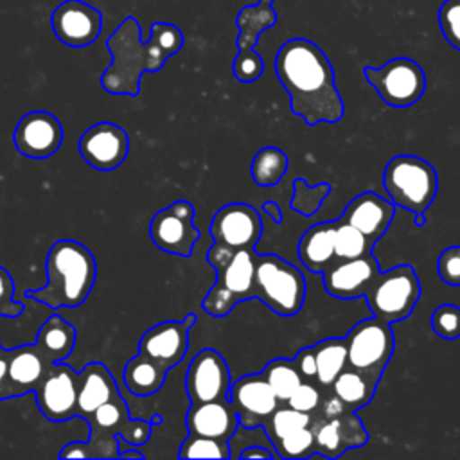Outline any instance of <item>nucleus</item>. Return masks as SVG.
Listing matches in <instances>:
<instances>
[{
  "label": "nucleus",
  "mask_w": 460,
  "mask_h": 460,
  "mask_svg": "<svg viewBox=\"0 0 460 460\" xmlns=\"http://www.w3.org/2000/svg\"><path fill=\"white\" fill-rule=\"evenodd\" d=\"M56 38L72 49L88 47L102 29V14L84 0H63L50 16Z\"/></svg>",
  "instance_id": "a211bd4d"
},
{
  "label": "nucleus",
  "mask_w": 460,
  "mask_h": 460,
  "mask_svg": "<svg viewBox=\"0 0 460 460\" xmlns=\"http://www.w3.org/2000/svg\"><path fill=\"white\" fill-rule=\"evenodd\" d=\"M288 167V155L275 146H266L255 153L250 165V174L259 187H271L284 178Z\"/></svg>",
  "instance_id": "2f4dec72"
},
{
  "label": "nucleus",
  "mask_w": 460,
  "mask_h": 460,
  "mask_svg": "<svg viewBox=\"0 0 460 460\" xmlns=\"http://www.w3.org/2000/svg\"><path fill=\"white\" fill-rule=\"evenodd\" d=\"M377 385H374L367 376H363L361 372L345 367V370L334 379L331 390L332 394L349 408V410H361L365 408L374 394H376Z\"/></svg>",
  "instance_id": "7c9ffc66"
},
{
  "label": "nucleus",
  "mask_w": 460,
  "mask_h": 460,
  "mask_svg": "<svg viewBox=\"0 0 460 460\" xmlns=\"http://www.w3.org/2000/svg\"><path fill=\"white\" fill-rule=\"evenodd\" d=\"M228 401L239 417V426L244 429H255L264 426L271 413L279 408L280 401L262 377V374H248L232 383Z\"/></svg>",
  "instance_id": "f3484780"
},
{
  "label": "nucleus",
  "mask_w": 460,
  "mask_h": 460,
  "mask_svg": "<svg viewBox=\"0 0 460 460\" xmlns=\"http://www.w3.org/2000/svg\"><path fill=\"white\" fill-rule=\"evenodd\" d=\"M23 313V304L14 300V280L11 273L0 266V316L16 318Z\"/></svg>",
  "instance_id": "37998d69"
},
{
  "label": "nucleus",
  "mask_w": 460,
  "mask_h": 460,
  "mask_svg": "<svg viewBox=\"0 0 460 460\" xmlns=\"http://www.w3.org/2000/svg\"><path fill=\"white\" fill-rule=\"evenodd\" d=\"M261 210H262L266 216H270L275 223H282V210H280V207H279L277 201H264L262 207H261Z\"/></svg>",
  "instance_id": "de8ad7c7"
},
{
  "label": "nucleus",
  "mask_w": 460,
  "mask_h": 460,
  "mask_svg": "<svg viewBox=\"0 0 460 460\" xmlns=\"http://www.w3.org/2000/svg\"><path fill=\"white\" fill-rule=\"evenodd\" d=\"M75 327L59 314H50L38 329L34 345L50 361H65L75 345Z\"/></svg>",
  "instance_id": "cd10ccee"
},
{
  "label": "nucleus",
  "mask_w": 460,
  "mask_h": 460,
  "mask_svg": "<svg viewBox=\"0 0 460 460\" xmlns=\"http://www.w3.org/2000/svg\"><path fill=\"white\" fill-rule=\"evenodd\" d=\"M50 365L52 363L40 352L34 343L11 349L5 379L7 399L34 392L47 376Z\"/></svg>",
  "instance_id": "393cba45"
},
{
  "label": "nucleus",
  "mask_w": 460,
  "mask_h": 460,
  "mask_svg": "<svg viewBox=\"0 0 460 460\" xmlns=\"http://www.w3.org/2000/svg\"><path fill=\"white\" fill-rule=\"evenodd\" d=\"M383 187L395 207L424 214L438 190L437 169L420 156L395 155L385 165Z\"/></svg>",
  "instance_id": "423d86ee"
},
{
  "label": "nucleus",
  "mask_w": 460,
  "mask_h": 460,
  "mask_svg": "<svg viewBox=\"0 0 460 460\" xmlns=\"http://www.w3.org/2000/svg\"><path fill=\"white\" fill-rule=\"evenodd\" d=\"M230 386V368L217 350L201 349L189 363L185 390L190 402L228 399Z\"/></svg>",
  "instance_id": "dca6fc26"
},
{
  "label": "nucleus",
  "mask_w": 460,
  "mask_h": 460,
  "mask_svg": "<svg viewBox=\"0 0 460 460\" xmlns=\"http://www.w3.org/2000/svg\"><path fill=\"white\" fill-rule=\"evenodd\" d=\"M7 359H9V350L4 349L0 352V401L7 399V385H5V379H7Z\"/></svg>",
  "instance_id": "49530a36"
},
{
  "label": "nucleus",
  "mask_w": 460,
  "mask_h": 460,
  "mask_svg": "<svg viewBox=\"0 0 460 460\" xmlns=\"http://www.w3.org/2000/svg\"><path fill=\"white\" fill-rule=\"evenodd\" d=\"M255 248L228 250L212 244L207 252V262L216 270V282L205 295L201 307L212 318H223L243 300L253 298Z\"/></svg>",
  "instance_id": "39448f33"
},
{
  "label": "nucleus",
  "mask_w": 460,
  "mask_h": 460,
  "mask_svg": "<svg viewBox=\"0 0 460 460\" xmlns=\"http://www.w3.org/2000/svg\"><path fill=\"white\" fill-rule=\"evenodd\" d=\"M0 318H2V316H0ZM2 350H4V347H2V343H0V352H2Z\"/></svg>",
  "instance_id": "8fccbe9b"
},
{
  "label": "nucleus",
  "mask_w": 460,
  "mask_h": 460,
  "mask_svg": "<svg viewBox=\"0 0 460 460\" xmlns=\"http://www.w3.org/2000/svg\"><path fill=\"white\" fill-rule=\"evenodd\" d=\"M262 234V221L248 203H228L212 217L210 235L216 244L228 250L255 248Z\"/></svg>",
  "instance_id": "4468645a"
},
{
  "label": "nucleus",
  "mask_w": 460,
  "mask_h": 460,
  "mask_svg": "<svg viewBox=\"0 0 460 460\" xmlns=\"http://www.w3.org/2000/svg\"><path fill=\"white\" fill-rule=\"evenodd\" d=\"M433 332L442 340L460 338V305L456 304H440L429 318Z\"/></svg>",
  "instance_id": "58836bf2"
},
{
  "label": "nucleus",
  "mask_w": 460,
  "mask_h": 460,
  "mask_svg": "<svg viewBox=\"0 0 460 460\" xmlns=\"http://www.w3.org/2000/svg\"><path fill=\"white\" fill-rule=\"evenodd\" d=\"M316 455L338 458L345 451L363 447L368 442V433L354 410H345L334 417H314L313 424Z\"/></svg>",
  "instance_id": "aec40b11"
},
{
  "label": "nucleus",
  "mask_w": 460,
  "mask_h": 460,
  "mask_svg": "<svg viewBox=\"0 0 460 460\" xmlns=\"http://www.w3.org/2000/svg\"><path fill=\"white\" fill-rule=\"evenodd\" d=\"M90 438L86 442H70L61 447L59 458H119V438L133 446H142L151 437L156 424L162 422L160 415L155 419H131L128 404L122 395L104 402L88 419Z\"/></svg>",
  "instance_id": "20e7f679"
},
{
  "label": "nucleus",
  "mask_w": 460,
  "mask_h": 460,
  "mask_svg": "<svg viewBox=\"0 0 460 460\" xmlns=\"http://www.w3.org/2000/svg\"><path fill=\"white\" fill-rule=\"evenodd\" d=\"M47 282L40 289H25V296L50 309L79 307L90 296L97 262L93 253L79 241H56L45 259Z\"/></svg>",
  "instance_id": "7ed1b4c3"
},
{
  "label": "nucleus",
  "mask_w": 460,
  "mask_h": 460,
  "mask_svg": "<svg viewBox=\"0 0 460 460\" xmlns=\"http://www.w3.org/2000/svg\"><path fill=\"white\" fill-rule=\"evenodd\" d=\"M261 374L268 381V385L271 386V390L275 392V395L280 402H288V399L293 395V392L304 381L295 361L288 359V358L271 359L270 363H266V367L261 370Z\"/></svg>",
  "instance_id": "473e14b6"
},
{
  "label": "nucleus",
  "mask_w": 460,
  "mask_h": 460,
  "mask_svg": "<svg viewBox=\"0 0 460 460\" xmlns=\"http://www.w3.org/2000/svg\"><path fill=\"white\" fill-rule=\"evenodd\" d=\"M311 424H313V415L311 413H304L300 410L291 408L288 402H280L279 408L266 420L262 429H264L266 437L270 438V442L273 446L275 442H279L286 435H289L296 429L307 428Z\"/></svg>",
  "instance_id": "72a5a7b5"
},
{
  "label": "nucleus",
  "mask_w": 460,
  "mask_h": 460,
  "mask_svg": "<svg viewBox=\"0 0 460 460\" xmlns=\"http://www.w3.org/2000/svg\"><path fill=\"white\" fill-rule=\"evenodd\" d=\"M331 185L329 183H320V185H307L304 178H296L293 181V198H291V208L302 216H313L325 196L329 194Z\"/></svg>",
  "instance_id": "4c0bfd02"
},
{
  "label": "nucleus",
  "mask_w": 460,
  "mask_h": 460,
  "mask_svg": "<svg viewBox=\"0 0 460 460\" xmlns=\"http://www.w3.org/2000/svg\"><path fill=\"white\" fill-rule=\"evenodd\" d=\"M194 216L196 208L187 199H176L158 210L149 223V235L155 246L172 255L189 257L199 239Z\"/></svg>",
  "instance_id": "f8f14e48"
},
{
  "label": "nucleus",
  "mask_w": 460,
  "mask_h": 460,
  "mask_svg": "<svg viewBox=\"0 0 460 460\" xmlns=\"http://www.w3.org/2000/svg\"><path fill=\"white\" fill-rule=\"evenodd\" d=\"M426 223V217H424V214H415V217H413V225H417V226H422Z\"/></svg>",
  "instance_id": "09e8293b"
},
{
  "label": "nucleus",
  "mask_w": 460,
  "mask_h": 460,
  "mask_svg": "<svg viewBox=\"0 0 460 460\" xmlns=\"http://www.w3.org/2000/svg\"><path fill=\"white\" fill-rule=\"evenodd\" d=\"M437 271L442 282L460 288V244L447 246L437 259Z\"/></svg>",
  "instance_id": "a19ab883"
},
{
  "label": "nucleus",
  "mask_w": 460,
  "mask_h": 460,
  "mask_svg": "<svg viewBox=\"0 0 460 460\" xmlns=\"http://www.w3.org/2000/svg\"><path fill=\"white\" fill-rule=\"evenodd\" d=\"M178 456L180 458H230L232 453H230L228 442L225 440L189 433L178 449Z\"/></svg>",
  "instance_id": "e433bc0d"
},
{
  "label": "nucleus",
  "mask_w": 460,
  "mask_h": 460,
  "mask_svg": "<svg viewBox=\"0 0 460 460\" xmlns=\"http://www.w3.org/2000/svg\"><path fill=\"white\" fill-rule=\"evenodd\" d=\"M239 458H279V456H277V451H275V449H270V447H266V446L253 444V446H246V447L239 453Z\"/></svg>",
  "instance_id": "a18cd8bd"
},
{
  "label": "nucleus",
  "mask_w": 460,
  "mask_h": 460,
  "mask_svg": "<svg viewBox=\"0 0 460 460\" xmlns=\"http://www.w3.org/2000/svg\"><path fill=\"white\" fill-rule=\"evenodd\" d=\"M275 74L289 95L291 111L307 126L334 124L343 117V99L325 52L307 38H291L275 56Z\"/></svg>",
  "instance_id": "f257e3e1"
},
{
  "label": "nucleus",
  "mask_w": 460,
  "mask_h": 460,
  "mask_svg": "<svg viewBox=\"0 0 460 460\" xmlns=\"http://www.w3.org/2000/svg\"><path fill=\"white\" fill-rule=\"evenodd\" d=\"M374 244L367 239L363 232L356 226L336 219V232H334V253L336 259H358L363 255L372 253Z\"/></svg>",
  "instance_id": "f704fd0d"
},
{
  "label": "nucleus",
  "mask_w": 460,
  "mask_h": 460,
  "mask_svg": "<svg viewBox=\"0 0 460 460\" xmlns=\"http://www.w3.org/2000/svg\"><path fill=\"white\" fill-rule=\"evenodd\" d=\"M273 2L275 0H257L253 5H244L235 16L239 36L235 38L237 54L232 63V74L241 83H253L264 72V61L255 52V45L259 36L277 23Z\"/></svg>",
  "instance_id": "9b49d317"
},
{
  "label": "nucleus",
  "mask_w": 460,
  "mask_h": 460,
  "mask_svg": "<svg viewBox=\"0 0 460 460\" xmlns=\"http://www.w3.org/2000/svg\"><path fill=\"white\" fill-rule=\"evenodd\" d=\"M379 271L376 257L368 253L358 259H338L322 273V280L331 296L352 300L365 296Z\"/></svg>",
  "instance_id": "412c9836"
},
{
  "label": "nucleus",
  "mask_w": 460,
  "mask_h": 460,
  "mask_svg": "<svg viewBox=\"0 0 460 460\" xmlns=\"http://www.w3.org/2000/svg\"><path fill=\"white\" fill-rule=\"evenodd\" d=\"M300 376L304 377V381H314L316 383V359H314V350L313 345L309 347H302L295 358H293Z\"/></svg>",
  "instance_id": "c03bdc74"
},
{
  "label": "nucleus",
  "mask_w": 460,
  "mask_h": 460,
  "mask_svg": "<svg viewBox=\"0 0 460 460\" xmlns=\"http://www.w3.org/2000/svg\"><path fill=\"white\" fill-rule=\"evenodd\" d=\"M77 149L90 167L97 171H113L128 158L129 138L124 128L102 120L90 126L81 135Z\"/></svg>",
  "instance_id": "6ab92c4d"
},
{
  "label": "nucleus",
  "mask_w": 460,
  "mask_h": 460,
  "mask_svg": "<svg viewBox=\"0 0 460 460\" xmlns=\"http://www.w3.org/2000/svg\"><path fill=\"white\" fill-rule=\"evenodd\" d=\"M322 392L314 381H302L300 386L293 392V395L288 399V404L295 410H300L304 413H314L320 408L322 402Z\"/></svg>",
  "instance_id": "79ce46f5"
},
{
  "label": "nucleus",
  "mask_w": 460,
  "mask_h": 460,
  "mask_svg": "<svg viewBox=\"0 0 460 460\" xmlns=\"http://www.w3.org/2000/svg\"><path fill=\"white\" fill-rule=\"evenodd\" d=\"M438 27L446 41L460 50V0H446L438 9Z\"/></svg>",
  "instance_id": "ea45409f"
},
{
  "label": "nucleus",
  "mask_w": 460,
  "mask_h": 460,
  "mask_svg": "<svg viewBox=\"0 0 460 460\" xmlns=\"http://www.w3.org/2000/svg\"><path fill=\"white\" fill-rule=\"evenodd\" d=\"M305 279L291 262L275 253H257L253 298L279 316H295L305 300Z\"/></svg>",
  "instance_id": "0eeeda50"
},
{
  "label": "nucleus",
  "mask_w": 460,
  "mask_h": 460,
  "mask_svg": "<svg viewBox=\"0 0 460 460\" xmlns=\"http://www.w3.org/2000/svg\"><path fill=\"white\" fill-rule=\"evenodd\" d=\"M316 359V385L329 390L334 379L347 367V341L345 336L323 338L313 345Z\"/></svg>",
  "instance_id": "c85d7f7f"
},
{
  "label": "nucleus",
  "mask_w": 460,
  "mask_h": 460,
  "mask_svg": "<svg viewBox=\"0 0 460 460\" xmlns=\"http://www.w3.org/2000/svg\"><path fill=\"white\" fill-rule=\"evenodd\" d=\"M185 424L192 435L228 442L239 428V417L228 399H214L190 402L185 413Z\"/></svg>",
  "instance_id": "b1692460"
},
{
  "label": "nucleus",
  "mask_w": 460,
  "mask_h": 460,
  "mask_svg": "<svg viewBox=\"0 0 460 460\" xmlns=\"http://www.w3.org/2000/svg\"><path fill=\"white\" fill-rule=\"evenodd\" d=\"M363 75L381 101L392 108L413 106L426 92V74L411 58L399 56L381 66H365Z\"/></svg>",
  "instance_id": "9d476101"
},
{
  "label": "nucleus",
  "mask_w": 460,
  "mask_h": 460,
  "mask_svg": "<svg viewBox=\"0 0 460 460\" xmlns=\"http://www.w3.org/2000/svg\"><path fill=\"white\" fill-rule=\"evenodd\" d=\"M77 374L65 361L50 365L34 390L36 404L47 420L65 422L77 417Z\"/></svg>",
  "instance_id": "ddd939ff"
},
{
  "label": "nucleus",
  "mask_w": 460,
  "mask_h": 460,
  "mask_svg": "<svg viewBox=\"0 0 460 460\" xmlns=\"http://www.w3.org/2000/svg\"><path fill=\"white\" fill-rule=\"evenodd\" d=\"M334 232L336 221H322L311 225L300 237L296 253L300 262L311 273H323L332 262H336L334 253Z\"/></svg>",
  "instance_id": "bb28decb"
},
{
  "label": "nucleus",
  "mask_w": 460,
  "mask_h": 460,
  "mask_svg": "<svg viewBox=\"0 0 460 460\" xmlns=\"http://www.w3.org/2000/svg\"><path fill=\"white\" fill-rule=\"evenodd\" d=\"M117 395H120L117 381L104 363H86L77 374V417L86 420L97 408Z\"/></svg>",
  "instance_id": "a878e982"
},
{
  "label": "nucleus",
  "mask_w": 460,
  "mask_h": 460,
  "mask_svg": "<svg viewBox=\"0 0 460 460\" xmlns=\"http://www.w3.org/2000/svg\"><path fill=\"white\" fill-rule=\"evenodd\" d=\"M273 449L277 451L279 458H288V460H296V458H309L316 455V440H314V431L311 426L296 429L279 442L273 444Z\"/></svg>",
  "instance_id": "c9c22d12"
},
{
  "label": "nucleus",
  "mask_w": 460,
  "mask_h": 460,
  "mask_svg": "<svg viewBox=\"0 0 460 460\" xmlns=\"http://www.w3.org/2000/svg\"><path fill=\"white\" fill-rule=\"evenodd\" d=\"M363 298L374 316L388 323L406 320L420 298V280L415 268L397 264L386 271H379Z\"/></svg>",
  "instance_id": "6e6552de"
},
{
  "label": "nucleus",
  "mask_w": 460,
  "mask_h": 460,
  "mask_svg": "<svg viewBox=\"0 0 460 460\" xmlns=\"http://www.w3.org/2000/svg\"><path fill=\"white\" fill-rule=\"evenodd\" d=\"M165 377L167 370H164L158 363L138 352L124 367L126 388L140 397L156 394L164 386Z\"/></svg>",
  "instance_id": "c756f323"
},
{
  "label": "nucleus",
  "mask_w": 460,
  "mask_h": 460,
  "mask_svg": "<svg viewBox=\"0 0 460 460\" xmlns=\"http://www.w3.org/2000/svg\"><path fill=\"white\" fill-rule=\"evenodd\" d=\"M394 216L395 205L390 199L367 190L349 201L340 219L356 226L372 244H376L388 230Z\"/></svg>",
  "instance_id": "5701e85b"
},
{
  "label": "nucleus",
  "mask_w": 460,
  "mask_h": 460,
  "mask_svg": "<svg viewBox=\"0 0 460 460\" xmlns=\"http://www.w3.org/2000/svg\"><path fill=\"white\" fill-rule=\"evenodd\" d=\"M347 367L367 376L374 385H379L381 376L395 350L392 323L372 316L359 320L345 336Z\"/></svg>",
  "instance_id": "1a4fd4ad"
},
{
  "label": "nucleus",
  "mask_w": 460,
  "mask_h": 460,
  "mask_svg": "<svg viewBox=\"0 0 460 460\" xmlns=\"http://www.w3.org/2000/svg\"><path fill=\"white\" fill-rule=\"evenodd\" d=\"M135 16H126L106 40L111 65L102 72L101 84L113 95H138L144 72H158L183 47V32L174 23L155 22L151 36L142 41Z\"/></svg>",
  "instance_id": "f03ea898"
},
{
  "label": "nucleus",
  "mask_w": 460,
  "mask_h": 460,
  "mask_svg": "<svg viewBox=\"0 0 460 460\" xmlns=\"http://www.w3.org/2000/svg\"><path fill=\"white\" fill-rule=\"evenodd\" d=\"M189 331L185 320H165L147 329L138 341V354L153 359L164 370L176 367L189 350Z\"/></svg>",
  "instance_id": "4be33fe9"
},
{
  "label": "nucleus",
  "mask_w": 460,
  "mask_h": 460,
  "mask_svg": "<svg viewBox=\"0 0 460 460\" xmlns=\"http://www.w3.org/2000/svg\"><path fill=\"white\" fill-rule=\"evenodd\" d=\"M63 135V126L56 115L45 110H32L16 122L13 142L20 155L45 160L61 147Z\"/></svg>",
  "instance_id": "2eb2a0df"
}]
</instances>
